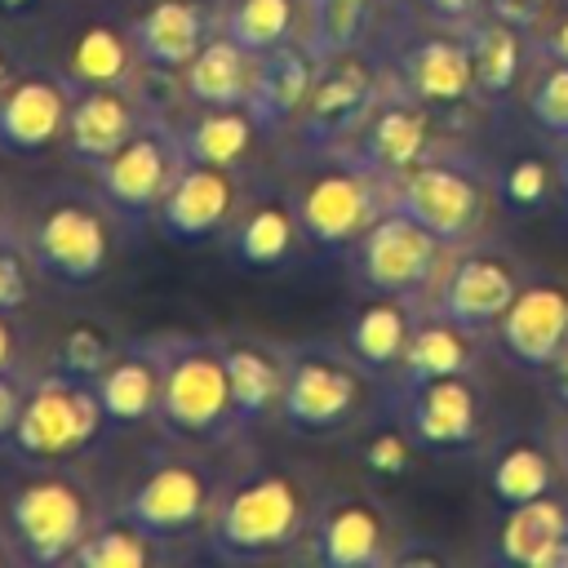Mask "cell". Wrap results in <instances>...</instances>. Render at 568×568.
I'll return each instance as SVG.
<instances>
[{
    "label": "cell",
    "mask_w": 568,
    "mask_h": 568,
    "mask_svg": "<svg viewBox=\"0 0 568 568\" xmlns=\"http://www.w3.org/2000/svg\"><path fill=\"white\" fill-rule=\"evenodd\" d=\"M320 493H324L320 479L297 462L244 453L235 457L222 484V497L213 506V519L200 546L217 564L302 559Z\"/></svg>",
    "instance_id": "6da1fadb"
},
{
    "label": "cell",
    "mask_w": 568,
    "mask_h": 568,
    "mask_svg": "<svg viewBox=\"0 0 568 568\" xmlns=\"http://www.w3.org/2000/svg\"><path fill=\"white\" fill-rule=\"evenodd\" d=\"M138 231L102 200L89 178L53 182L22 200V244L49 293L80 297L102 288Z\"/></svg>",
    "instance_id": "7a4b0ae2"
},
{
    "label": "cell",
    "mask_w": 568,
    "mask_h": 568,
    "mask_svg": "<svg viewBox=\"0 0 568 568\" xmlns=\"http://www.w3.org/2000/svg\"><path fill=\"white\" fill-rule=\"evenodd\" d=\"M231 466L235 462H226V448H195L155 435V444L111 493V506L178 550L182 541H204Z\"/></svg>",
    "instance_id": "3957f363"
},
{
    "label": "cell",
    "mask_w": 568,
    "mask_h": 568,
    "mask_svg": "<svg viewBox=\"0 0 568 568\" xmlns=\"http://www.w3.org/2000/svg\"><path fill=\"white\" fill-rule=\"evenodd\" d=\"M111 497L80 462L18 466L0 488V524L22 568L71 564L84 532L102 519Z\"/></svg>",
    "instance_id": "277c9868"
},
{
    "label": "cell",
    "mask_w": 568,
    "mask_h": 568,
    "mask_svg": "<svg viewBox=\"0 0 568 568\" xmlns=\"http://www.w3.org/2000/svg\"><path fill=\"white\" fill-rule=\"evenodd\" d=\"M386 404V382L364 368L342 337L288 342V386L280 404V430L288 439L333 444L346 439Z\"/></svg>",
    "instance_id": "5b68a950"
},
{
    "label": "cell",
    "mask_w": 568,
    "mask_h": 568,
    "mask_svg": "<svg viewBox=\"0 0 568 568\" xmlns=\"http://www.w3.org/2000/svg\"><path fill=\"white\" fill-rule=\"evenodd\" d=\"M280 173L288 182L306 253L320 262H342L351 244L390 209V186L382 173L364 169L346 151L337 155H306V160H280Z\"/></svg>",
    "instance_id": "8992f818"
},
{
    "label": "cell",
    "mask_w": 568,
    "mask_h": 568,
    "mask_svg": "<svg viewBox=\"0 0 568 568\" xmlns=\"http://www.w3.org/2000/svg\"><path fill=\"white\" fill-rule=\"evenodd\" d=\"M377 49L390 62V75L422 98L430 111H439L453 129L475 120L484 106L479 84H475V62H470V36L466 27H439L426 22L422 13L404 4L386 9V22L377 31Z\"/></svg>",
    "instance_id": "52a82bcc"
},
{
    "label": "cell",
    "mask_w": 568,
    "mask_h": 568,
    "mask_svg": "<svg viewBox=\"0 0 568 568\" xmlns=\"http://www.w3.org/2000/svg\"><path fill=\"white\" fill-rule=\"evenodd\" d=\"M390 209H404L426 231H435L448 248L484 240L497 204V173L484 155H475L462 138L444 142L413 169L386 178Z\"/></svg>",
    "instance_id": "ba28073f"
},
{
    "label": "cell",
    "mask_w": 568,
    "mask_h": 568,
    "mask_svg": "<svg viewBox=\"0 0 568 568\" xmlns=\"http://www.w3.org/2000/svg\"><path fill=\"white\" fill-rule=\"evenodd\" d=\"M155 435L195 448H244L231 417V382L217 333H164V390Z\"/></svg>",
    "instance_id": "9c48e42d"
},
{
    "label": "cell",
    "mask_w": 568,
    "mask_h": 568,
    "mask_svg": "<svg viewBox=\"0 0 568 568\" xmlns=\"http://www.w3.org/2000/svg\"><path fill=\"white\" fill-rule=\"evenodd\" d=\"M386 84H390V62L377 49V40L364 49L320 58L306 106H302L297 124L288 129V138L280 142V160L346 151L355 142V133L364 129V120L373 115V106L382 102Z\"/></svg>",
    "instance_id": "30bf717a"
},
{
    "label": "cell",
    "mask_w": 568,
    "mask_h": 568,
    "mask_svg": "<svg viewBox=\"0 0 568 568\" xmlns=\"http://www.w3.org/2000/svg\"><path fill=\"white\" fill-rule=\"evenodd\" d=\"M106 435H111V422L102 413L98 386L89 377H71L49 364H36L27 382L22 417L13 426L4 457L13 466L84 462Z\"/></svg>",
    "instance_id": "8fae6325"
},
{
    "label": "cell",
    "mask_w": 568,
    "mask_h": 568,
    "mask_svg": "<svg viewBox=\"0 0 568 568\" xmlns=\"http://www.w3.org/2000/svg\"><path fill=\"white\" fill-rule=\"evenodd\" d=\"M386 399L430 457L484 453L493 439V390L484 373H448L413 386H386Z\"/></svg>",
    "instance_id": "7c38bea8"
},
{
    "label": "cell",
    "mask_w": 568,
    "mask_h": 568,
    "mask_svg": "<svg viewBox=\"0 0 568 568\" xmlns=\"http://www.w3.org/2000/svg\"><path fill=\"white\" fill-rule=\"evenodd\" d=\"M448 253L453 248L435 231H426L417 217H408L404 209H386L351 244V253L342 262L359 293H390V297H408V302L426 306Z\"/></svg>",
    "instance_id": "4fadbf2b"
},
{
    "label": "cell",
    "mask_w": 568,
    "mask_h": 568,
    "mask_svg": "<svg viewBox=\"0 0 568 568\" xmlns=\"http://www.w3.org/2000/svg\"><path fill=\"white\" fill-rule=\"evenodd\" d=\"M404 524L373 484H337L320 493L302 559L320 568H390Z\"/></svg>",
    "instance_id": "5bb4252c"
},
{
    "label": "cell",
    "mask_w": 568,
    "mask_h": 568,
    "mask_svg": "<svg viewBox=\"0 0 568 568\" xmlns=\"http://www.w3.org/2000/svg\"><path fill=\"white\" fill-rule=\"evenodd\" d=\"M186 164V146L178 133V115L164 106L160 115H151L111 160H102L98 169H89L84 178L102 191V200L142 235L151 231L155 209L164 204L169 186L178 182Z\"/></svg>",
    "instance_id": "9a60e30c"
},
{
    "label": "cell",
    "mask_w": 568,
    "mask_h": 568,
    "mask_svg": "<svg viewBox=\"0 0 568 568\" xmlns=\"http://www.w3.org/2000/svg\"><path fill=\"white\" fill-rule=\"evenodd\" d=\"M528 275H532V266L519 253H510L506 244L488 240V235L470 240V244H457L448 253L444 271H439V284H435L426 311L448 315L453 324L488 337Z\"/></svg>",
    "instance_id": "2e32d148"
},
{
    "label": "cell",
    "mask_w": 568,
    "mask_h": 568,
    "mask_svg": "<svg viewBox=\"0 0 568 568\" xmlns=\"http://www.w3.org/2000/svg\"><path fill=\"white\" fill-rule=\"evenodd\" d=\"M40 36H49L40 58H49L67 75L71 89H102V84L146 80L142 62H138V49H133V36H129V22H124V9H89V13H75V18L62 13Z\"/></svg>",
    "instance_id": "e0dca14e"
},
{
    "label": "cell",
    "mask_w": 568,
    "mask_h": 568,
    "mask_svg": "<svg viewBox=\"0 0 568 568\" xmlns=\"http://www.w3.org/2000/svg\"><path fill=\"white\" fill-rule=\"evenodd\" d=\"M71 98L75 89L67 84V75L49 58L31 53V62L0 93V155L13 164H40L49 155H62Z\"/></svg>",
    "instance_id": "ac0fdd59"
},
{
    "label": "cell",
    "mask_w": 568,
    "mask_h": 568,
    "mask_svg": "<svg viewBox=\"0 0 568 568\" xmlns=\"http://www.w3.org/2000/svg\"><path fill=\"white\" fill-rule=\"evenodd\" d=\"M217 244H222L226 262L244 275H280V271H293L302 257H311L284 173L253 178L235 222L226 226V235Z\"/></svg>",
    "instance_id": "d6986e66"
},
{
    "label": "cell",
    "mask_w": 568,
    "mask_h": 568,
    "mask_svg": "<svg viewBox=\"0 0 568 568\" xmlns=\"http://www.w3.org/2000/svg\"><path fill=\"white\" fill-rule=\"evenodd\" d=\"M169 98L155 93V80L138 84H102V89H75L71 115H67V138H62V160L80 173L98 169L111 160L151 115H160ZM173 111V106H169Z\"/></svg>",
    "instance_id": "ffe728a7"
},
{
    "label": "cell",
    "mask_w": 568,
    "mask_h": 568,
    "mask_svg": "<svg viewBox=\"0 0 568 568\" xmlns=\"http://www.w3.org/2000/svg\"><path fill=\"white\" fill-rule=\"evenodd\" d=\"M488 346L506 368L541 377L550 359L568 346V275L532 271L506 315L493 324Z\"/></svg>",
    "instance_id": "44dd1931"
},
{
    "label": "cell",
    "mask_w": 568,
    "mask_h": 568,
    "mask_svg": "<svg viewBox=\"0 0 568 568\" xmlns=\"http://www.w3.org/2000/svg\"><path fill=\"white\" fill-rule=\"evenodd\" d=\"M257 173H235V169H217V164H200L186 160L178 182L169 186L164 204L151 217V231L164 244L178 248H200L226 235V226L235 222L248 186Z\"/></svg>",
    "instance_id": "7402d4cb"
},
{
    "label": "cell",
    "mask_w": 568,
    "mask_h": 568,
    "mask_svg": "<svg viewBox=\"0 0 568 568\" xmlns=\"http://www.w3.org/2000/svg\"><path fill=\"white\" fill-rule=\"evenodd\" d=\"M457 129L430 111L422 98H413L395 75L382 93V102L373 106V115L364 120V129L355 133V142L346 146L351 160H359L364 169L395 178L404 169H413L417 160H426L430 151H439L444 142H453Z\"/></svg>",
    "instance_id": "603a6c76"
},
{
    "label": "cell",
    "mask_w": 568,
    "mask_h": 568,
    "mask_svg": "<svg viewBox=\"0 0 568 568\" xmlns=\"http://www.w3.org/2000/svg\"><path fill=\"white\" fill-rule=\"evenodd\" d=\"M124 22L146 80L169 89L178 71L222 31V0H133Z\"/></svg>",
    "instance_id": "cb8c5ba5"
},
{
    "label": "cell",
    "mask_w": 568,
    "mask_h": 568,
    "mask_svg": "<svg viewBox=\"0 0 568 568\" xmlns=\"http://www.w3.org/2000/svg\"><path fill=\"white\" fill-rule=\"evenodd\" d=\"M217 346H222L226 382H231L235 439L248 444L262 426L280 422V404L288 386V342L266 337L257 328H222Z\"/></svg>",
    "instance_id": "d4e9b609"
},
{
    "label": "cell",
    "mask_w": 568,
    "mask_h": 568,
    "mask_svg": "<svg viewBox=\"0 0 568 568\" xmlns=\"http://www.w3.org/2000/svg\"><path fill=\"white\" fill-rule=\"evenodd\" d=\"M93 386H98L102 413L111 422V435L155 430L160 390H164V333L124 337Z\"/></svg>",
    "instance_id": "484cf974"
},
{
    "label": "cell",
    "mask_w": 568,
    "mask_h": 568,
    "mask_svg": "<svg viewBox=\"0 0 568 568\" xmlns=\"http://www.w3.org/2000/svg\"><path fill=\"white\" fill-rule=\"evenodd\" d=\"M173 115H178L186 160H200V164L262 173V160L275 146V138L257 124L248 106H182Z\"/></svg>",
    "instance_id": "4316f807"
},
{
    "label": "cell",
    "mask_w": 568,
    "mask_h": 568,
    "mask_svg": "<svg viewBox=\"0 0 568 568\" xmlns=\"http://www.w3.org/2000/svg\"><path fill=\"white\" fill-rule=\"evenodd\" d=\"M479 457H484V488L497 510L568 488L546 430H501L488 439Z\"/></svg>",
    "instance_id": "83f0119b"
},
{
    "label": "cell",
    "mask_w": 568,
    "mask_h": 568,
    "mask_svg": "<svg viewBox=\"0 0 568 568\" xmlns=\"http://www.w3.org/2000/svg\"><path fill=\"white\" fill-rule=\"evenodd\" d=\"M315 71H320V53L306 40H288V44H280L271 53H257L253 89H248L244 106L275 138V151L288 138V129L297 124V115L306 106V93L315 84Z\"/></svg>",
    "instance_id": "f1b7e54d"
},
{
    "label": "cell",
    "mask_w": 568,
    "mask_h": 568,
    "mask_svg": "<svg viewBox=\"0 0 568 568\" xmlns=\"http://www.w3.org/2000/svg\"><path fill=\"white\" fill-rule=\"evenodd\" d=\"M426 306L408 302V297H390V293H359L346 311V324H342V342L351 346V355L373 368L386 386L390 377L399 373V359L408 351V337L417 328V315Z\"/></svg>",
    "instance_id": "f546056e"
},
{
    "label": "cell",
    "mask_w": 568,
    "mask_h": 568,
    "mask_svg": "<svg viewBox=\"0 0 568 568\" xmlns=\"http://www.w3.org/2000/svg\"><path fill=\"white\" fill-rule=\"evenodd\" d=\"M493 559L515 568H555L559 546L568 541V493H546L519 506H501L493 524Z\"/></svg>",
    "instance_id": "4dcf8cb0"
},
{
    "label": "cell",
    "mask_w": 568,
    "mask_h": 568,
    "mask_svg": "<svg viewBox=\"0 0 568 568\" xmlns=\"http://www.w3.org/2000/svg\"><path fill=\"white\" fill-rule=\"evenodd\" d=\"M470 62H475V84L488 111H501L510 98L524 93V80L537 62V40L493 13H479L470 27Z\"/></svg>",
    "instance_id": "1f68e13d"
},
{
    "label": "cell",
    "mask_w": 568,
    "mask_h": 568,
    "mask_svg": "<svg viewBox=\"0 0 568 568\" xmlns=\"http://www.w3.org/2000/svg\"><path fill=\"white\" fill-rule=\"evenodd\" d=\"M253 67L257 53H248L240 40H231L226 31H217L169 84V102L173 111L182 106H244L248 89H253Z\"/></svg>",
    "instance_id": "d6a6232c"
},
{
    "label": "cell",
    "mask_w": 568,
    "mask_h": 568,
    "mask_svg": "<svg viewBox=\"0 0 568 568\" xmlns=\"http://www.w3.org/2000/svg\"><path fill=\"white\" fill-rule=\"evenodd\" d=\"M488 337L453 324L448 315L422 311L417 328L408 337V351L399 359V373L390 377V386H413L426 377H448V373H484L488 364Z\"/></svg>",
    "instance_id": "836d02e7"
},
{
    "label": "cell",
    "mask_w": 568,
    "mask_h": 568,
    "mask_svg": "<svg viewBox=\"0 0 568 568\" xmlns=\"http://www.w3.org/2000/svg\"><path fill=\"white\" fill-rule=\"evenodd\" d=\"M346 457L355 462V470L368 479V484H399V479H413L422 466H426V448L413 439V430L399 422V413L390 408V399L368 417L359 422L346 439Z\"/></svg>",
    "instance_id": "e575fe53"
},
{
    "label": "cell",
    "mask_w": 568,
    "mask_h": 568,
    "mask_svg": "<svg viewBox=\"0 0 568 568\" xmlns=\"http://www.w3.org/2000/svg\"><path fill=\"white\" fill-rule=\"evenodd\" d=\"M178 550L151 537L142 524H133L120 506H106L102 519L84 532L67 568H160L173 564Z\"/></svg>",
    "instance_id": "d590c367"
},
{
    "label": "cell",
    "mask_w": 568,
    "mask_h": 568,
    "mask_svg": "<svg viewBox=\"0 0 568 568\" xmlns=\"http://www.w3.org/2000/svg\"><path fill=\"white\" fill-rule=\"evenodd\" d=\"M386 0H306V27L302 40L328 58V53H346V49H364L377 40L382 22H386Z\"/></svg>",
    "instance_id": "8d00e7d4"
},
{
    "label": "cell",
    "mask_w": 568,
    "mask_h": 568,
    "mask_svg": "<svg viewBox=\"0 0 568 568\" xmlns=\"http://www.w3.org/2000/svg\"><path fill=\"white\" fill-rule=\"evenodd\" d=\"M493 173H497V204L506 213H515V217H537L559 195L555 142H546V146H519L501 164H493Z\"/></svg>",
    "instance_id": "74e56055"
},
{
    "label": "cell",
    "mask_w": 568,
    "mask_h": 568,
    "mask_svg": "<svg viewBox=\"0 0 568 568\" xmlns=\"http://www.w3.org/2000/svg\"><path fill=\"white\" fill-rule=\"evenodd\" d=\"M306 0H222V31L248 53H271L288 40H302Z\"/></svg>",
    "instance_id": "f35d334b"
},
{
    "label": "cell",
    "mask_w": 568,
    "mask_h": 568,
    "mask_svg": "<svg viewBox=\"0 0 568 568\" xmlns=\"http://www.w3.org/2000/svg\"><path fill=\"white\" fill-rule=\"evenodd\" d=\"M120 333L106 324V320H93V315H80V320H67L49 346H40L36 364H49L58 373H71V377H89L98 382V373L111 364V355L120 351Z\"/></svg>",
    "instance_id": "ab89813d"
},
{
    "label": "cell",
    "mask_w": 568,
    "mask_h": 568,
    "mask_svg": "<svg viewBox=\"0 0 568 568\" xmlns=\"http://www.w3.org/2000/svg\"><path fill=\"white\" fill-rule=\"evenodd\" d=\"M519 106L532 120L537 138H546L555 146L568 142V62H559V58L537 49V62H532V71L524 80Z\"/></svg>",
    "instance_id": "60d3db41"
},
{
    "label": "cell",
    "mask_w": 568,
    "mask_h": 568,
    "mask_svg": "<svg viewBox=\"0 0 568 568\" xmlns=\"http://www.w3.org/2000/svg\"><path fill=\"white\" fill-rule=\"evenodd\" d=\"M40 288H44V280H40L22 235L4 240L0 244V311L4 315H27L36 306V297H40Z\"/></svg>",
    "instance_id": "b9f144b4"
},
{
    "label": "cell",
    "mask_w": 568,
    "mask_h": 568,
    "mask_svg": "<svg viewBox=\"0 0 568 568\" xmlns=\"http://www.w3.org/2000/svg\"><path fill=\"white\" fill-rule=\"evenodd\" d=\"M559 4H564V0H484V13H493V18H501V22H510V27L528 31V36H537V31L555 18Z\"/></svg>",
    "instance_id": "7bdbcfd3"
},
{
    "label": "cell",
    "mask_w": 568,
    "mask_h": 568,
    "mask_svg": "<svg viewBox=\"0 0 568 568\" xmlns=\"http://www.w3.org/2000/svg\"><path fill=\"white\" fill-rule=\"evenodd\" d=\"M31 328H27V315H4L0 311V373H27L36 368L31 359Z\"/></svg>",
    "instance_id": "ee69618b"
},
{
    "label": "cell",
    "mask_w": 568,
    "mask_h": 568,
    "mask_svg": "<svg viewBox=\"0 0 568 568\" xmlns=\"http://www.w3.org/2000/svg\"><path fill=\"white\" fill-rule=\"evenodd\" d=\"M67 13V0H0V22L13 31H44Z\"/></svg>",
    "instance_id": "f6af8a7d"
},
{
    "label": "cell",
    "mask_w": 568,
    "mask_h": 568,
    "mask_svg": "<svg viewBox=\"0 0 568 568\" xmlns=\"http://www.w3.org/2000/svg\"><path fill=\"white\" fill-rule=\"evenodd\" d=\"M27 382H31V368H27V373H0V453L9 448L13 426H18V417H22Z\"/></svg>",
    "instance_id": "bcb514c9"
},
{
    "label": "cell",
    "mask_w": 568,
    "mask_h": 568,
    "mask_svg": "<svg viewBox=\"0 0 568 568\" xmlns=\"http://www.w3.org/2000/svg\"><path fill=\"white\" fill-rule=\"evenodd\" d=\"M408 9L439 27H470L484 13V0H408Z\"/></svg>",
    "instance_id": "7dc6e473"
},
{
    "label": "cell",
    "mask_w": 568,
    "mask_h": 568,
    "mask_svg": "<svg viewBox=\"0 0 568 568\" xmlns=\"http://www.w3.org/2000/svg\"><path fill=\"white\" fill-rule=\"evenodd\" d=\"M444 564H453V550L430 537H417V532H408L390 559V568H444Z\"/></svg>",
    "instance_id": "c3c4849f"
},
{
    "label": "cell",
    "mask_w": 568,
    "mask_h": 568,
    "mask_svg": "<svg viewBox=\"0 0 568 568\" xmlns=\"http://www.w3.org/2000/svg\"><path fill=\"white\" fill-rule=\"evenodd\" d=\"M27 62H31V49H27V44H18V31L0 22V93L9 89V80H13Z\"/></svg>",
    "instance_id": "681fc988"
},
{
    "label": "cell",
    "mask_w": 568,
    "mask_h": 568,
    "mask_svg": "<svg viewBox=\"0 0 568 568\" xmlns=\"http://www.w3.org/2000/svg\"><path fill=\"white\" fill-rule=\"evenodd\" d=\"M532 40H537V49H541V53H550V58L568 62V0L555 9V18H550Z\"/></svg>",
    "instance_id": "f907efd6"
},
{
    "label": "cell",
    "mask_w": 568,
    "mask_h": 568,
    "mask_svg": "<svg viewBox=\"0 0 568 568\" xmlns=\"http://www.w3.org/2000/svg\"><path fill=\"white\" fill-rule=\"evenodd\" d=\"M537 382H541V395H546L550 408H568V346L550 359V368Z\"/></svg>",
    "instance_id": "816d5d0a"
},
{
    "label": "cell",
    "mask_w": 568,
    "mask_h": 568,
    "mask_svg": "<svg viewBox=\"0 0 568 568\" xmlns=\"http://www.w3.org/2000/svg\"><path fill=\"white\" fill-rule=\"evenodd\" d=\"M22 235V200L9 191V182L0 178V244Z\"/></svg>",
    "instance_id": "f5cc1de1"
},
{
    "label": "cell",
    "mask_w": 568,
    "mask_h": 568,
    "mask_svg": "<svg viewBox=\"0 0 568 568\" xmlns=\"http://www.w3.org/2000/svg\"><path fill=\"white\" fill-rule=\"evenodd\" d=\"M546 435H550V448H555V457H559V470H564V479H568V408H550Z\"/></svg>",
    "instance_id": "db71d44e"
},
{
    "label": "cell",
    "mask_w": 568,
    "mask_h": 568,
    "mask_svg": "<svg viewBox=\"0 0 568 568\" xmlns=\"http://www.w3.org/2000/svg\"><path fill=\"white\" fill-rule=\"evenodd\" d=\"M555 169H559V200H564V209H568V142L555 146Z\"/></svg>",
    "instance_id": "11a10c76"
},
{
    "label": "cell",
    "mask_w": 568,
    "mask_h": 568,
    "mask_svg": "<svg viewBox=\"0 0 568 568\" xmlns=\"http://www.w3.org/2000/svg\"><path fill=\"white\" fill-rule=\"evenodd\" d=\"M0 568H22V564H18V550H13L9 532H4V524H0Z\"/></svg>",
    "instance_id": "9f6ffc18"
},
{
    "label": "cell",
    "mask_w": 568,
    "mask_h": 568,
    "mask_svg": "<svg viewBox=\"0 0 568 568\" xmlns=\"http://www.w3.org/2000/svg\"><path fill=\"white\" fill-rule=\"evenodd\" d=\"M386 4H404V0H386Z\"/></svg>",
    "instance_id": "6f0895ef"
},
{
    "label": "cell",
    "mask_w": 568,
    "mask_h": 568,
    "mask_svg": "<svg viewBox=\"0 0 568 568\" xmlns=\"http://www.w3.org/2000/svg\"><path fill=\"white\" fill-rule=\"evenodd\" d=\"M0 160H4V155H0Z\"/></svg>",
    "instance_id": "680465c9"
}]
</instances>
